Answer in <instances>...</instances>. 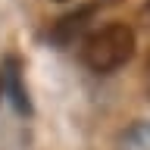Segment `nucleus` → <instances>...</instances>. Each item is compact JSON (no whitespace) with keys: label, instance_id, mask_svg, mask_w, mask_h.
<instances>
[{"label":"nucleus","instance_id":"1","mask_svg":"<svg viewBox=\"0 0 150 150\" xmlns=\"http://www.w3.org/2000/svg\"><path fill=\"white\" fill-rule=\"evenodd\" d=\"M134 47H138V38L125 22H110V25L97 28L81 41V63L91 69V72H116L134 56Z\"/></svg>","mask_w":150,"mask_h":150},{"label":"nucleus","instance_id":"2","mask_svg":"<svg viewBox=\"0 0 150 150\" xmlns=\"http://www.w3.org/2000/svg\"><path fill=\"white\" fill-rule=\"evenodd\" d=\"M122 150H150V125H138L131 128L122 141Z\"/></svg>","mask_w":150,"mask_h":150},{"label":"nucleus","instance_id":"3","mask_svg":"<svg viewBox=\"0 0 150 150\" xmlns=\"http://www.w3.org/2000/svg\"><path fill=\"white\" fill-rule=\"evenodd\" d=\"M144 91H147V100H150V56L144 59Z\"/></svg>","mask_w":150,"mask_h":150},{"label":"nucleus","instance_id":"4","mask_svg":"<svg viewBox=\"0 0 150 150\" xmlns=\"http://www.w3.org/2000/svg\"><path fill=\"white\" fill-rule=\"evenodd\" d=\"M0 97H3V75H0Z\"/></svg>","mask_w":150,"mask_h":150},{"label":"nucleus","instance_id":"5","mask_svg":"<svg viewBox=\"0 0 150 150\" xmlns=\"http://www.w3.org/2000/svg\"><path fill=\"white\" fill-rule=\"evenodd\" d=\"M144 9H147V16H150V0H147V6H144Z\"/></svg>","mask_w":150,"mask_h":150},{"label":"nucleus","instance_id":"6","mask_svg":"<svg viewBox=\"0 0 150 150\" xmlns=\"http://www.w3.org/2000/svg\"><path fill=\"white\" fill-rule=\"evenodd\" d=\"M56 3H63V0H56Z\"/></svg>","mask_w":150,"mask_h":150}]
</instances>
